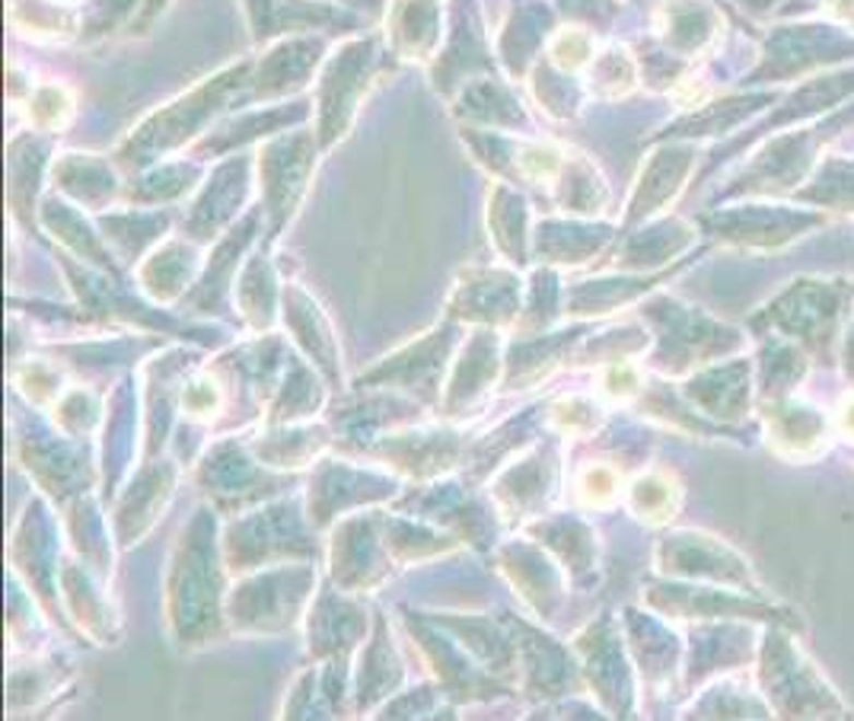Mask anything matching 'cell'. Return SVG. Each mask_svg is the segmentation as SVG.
I'll return each instance as SVG.
<instances>
[{"label": "cell", "instance_id": "7a4b0ae2", "mask_svg": "<svg viewBox=\"0 0 854 721\" xmlns=\"http://www.w3.org/2000/svg\"><path fill=\"white\" fill-rule=\"evenodd\" d=\"M839 432L854 441V397L842 402V409H839Z\"/></svg>", "mask_w": 854, "mask_h": 721}, {"label": "cell", "instance_id": "6da1fadb", "mask_svg": "<svg viewBox=\"0 0 854 721\" xmlns=\"http://www.w3.org/2000/svg\"><path fill=\"white\" fill-rule=\"evenodd\" d=\"M769 438L778 453L810 460L819 450H826V418L814 405L778 402L769 409Z\"/></svg>", "mask_w": 854, "mask_h": 721}]
</instances>
